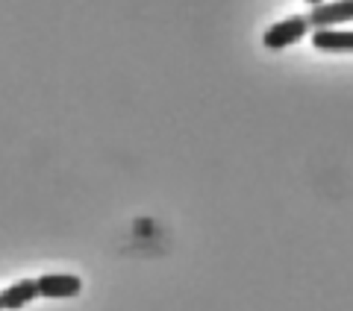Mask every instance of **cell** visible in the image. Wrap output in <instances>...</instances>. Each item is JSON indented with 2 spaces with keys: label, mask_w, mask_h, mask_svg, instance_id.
Returning <instances> with one entry per match:
<instances>
[{
  "label": "cell",
  "mask_w": 353,
  "mask_h": 311,
  "mask_svg": "<svg viewBox=\"0 0 353 311\" xmlns=\"http://www.w3.org/2000/svg\"><path fill=\"white\" fill-rule=\"evenodd\" d=\"M309 32H312L309 18L306 15H292V18H283V21H277V24H271L268 30H265L262 44L271 47V50H280V47H289V44L306 39Z\"/></svg>",
  "instance_id": "cell-1"
},
{
  "label": "cell",
  "mask_w": 353,
  "mask_h": 311,
  "mask_svg": "<svg viewBox=\"0 0 353 311\" xmlns=\"http://www.w3.org/2000/svg\"><path fill=\"white\" fill-rule=\"evenodd\" d=\"M309 27L312 30H327V27H339L353 21V0H330V3H318L312 6V12L306 15Z\"/></svg>",
  "instance_id": "cell-2"
},
{
  "label": "cell",
  "mask_w": 353,
  "mask_h": 311,
  "mask_svg": "<svg viewBox=\"0 0 353 311\" xmlns=\"http://www.w3.org/2000/svg\"><path fill=\"white\" fill-rule=\"evenodd\" d=\"M39 297L68 299L83 291V279L77 273H41L39 276Z\"/></svg>",
  "instance_id": "cell-3"
},
{
  "label": "cell",
  "mask_w": 353,
  "mask_h": 311,
  "mask_svg": "<svg viewBox=\"0 0 353 311\" xmlns=\"http://www.w3.org/2000/svg\"><path fill=\"white\" fill-rule=\"evenodd\" d=\"M312 44L318 50H333V53H353V30H312Z\"/></svg>",
  "instance_id": "cell-4"
},
{
  "label": "cell",
  "mask_w": 353,
  "mask_h": 311,
  "mask_svg": "<svg viewBox=\"0 0 353 311\" xmlns=\"http://www.w3.org/2000/svg\"><path fill=\"white\" fill-rule=\"evenodd\" d=\"M36 297H39V282L36 279H18L15 285H9L6 291L0 294V303H3V308H24Z\"/></svg>",
  "instance_id": "cell-5"
},
{
  "label": "cell",
  "mask_w": 353,
  "mask_h": 311,
  "mask_svg": "<svg viewBox=\"0 0 353 311\" xmlns=\"http://www.w3.org/2000/svg\"><path fill=\"white\" fill-rule=\"evenodd\" d=\"M309 3H312V6H318V3H324V0H309Z\"/></svg>",
  "instance_id": "cell-6"
},
{
  "label": "cell",
  "mask_w": 353,
  "mask_h": 311,
  "mask_svg": "<svg viewBox=\"0 0 353 311\" xmlns=\"http://www.w3.org/2000/svg\"><path fill=\"white\" fill-rule=\"evenodd\" d=\"M0 311H3V303H0Z\"/></svg>",
  "instance_id": "cell-7"
}]
</instances>
